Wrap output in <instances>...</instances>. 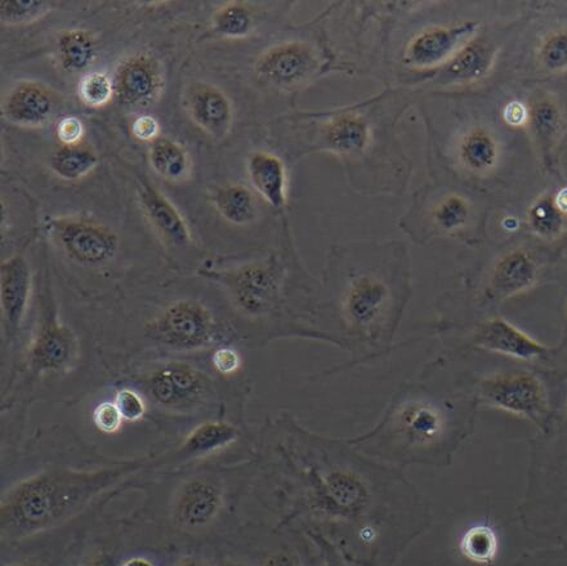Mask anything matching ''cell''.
I'll use <instances>...</instances> for the list:
<instances>
[{
	"mask_svg": "<svg viewBox=\"0 0 567 566\" xmlns=\"http://www.w3.org/2000/svg\"><path fill=\"white\" fill-rule=\"evenodd\" d=\"M476 28L475 22H466L424 29L409 41L404 62L416 70L446 65L471 41Z\"/></svg>",
	"mask_w": 567,
	"mask_h": 566,
	"instance_id": "5bb4252c",
	"label": "cell"
},
{
	"mask_svg": "<svg viewBox=\"0 0 567 566\" xmlns=\"http://www.w3.org/2000/svg\"><path fill=\"white\" fill-rule=\"evenodd\" d=\"M145 333L161 348L176 352L200 351L223 343L215 312L194 298H179L157 310L146 321Z\"/></svg>",
	"mask_w": 567,
	"mask_h": 566,
	"instance_id": "3957f363",
	"label": "cell"
},
{
	"mask_svg": "<svg viewBox=\"0 0 567 566\" xmlns=\"http://www.w3.org/2000/svg\"><path fill=\"white\" fill-rule=\"evenodd\" d=\"M51 11V3L41 0H2L0 21L7 27L25 25L38 21Z\"/></svg>",
	"mask_w": 567,
	"mask_h": 566,
	"instance_id": "d590c367",
	"label": "cell"
},
{
	"mask_svg": "<svg viewBox=\"0 0 567 566\" xmlns=\"http://www.w3.org/2000/svg\"><path fill=\"white\" fill-rule=\"evenodd\" d=\"M241 357L238 350L230 346H219L212 353V366L215 371L223 375H233L240 371Z\"/></svg>",
	"mask_w": 567,
	"mask_h": 566,
	"instance_id": "7bdbcfd3",
	"label": "cell"
},
{
	"mask_svg": "<svg viewBox=\"0 0 567 566\" xmlns=\"http://www.w3.org/2000/svg\"><path fill=\"white\" fill-rule=\"evenodd\" d=\"M529 225L539 238L553 240L560 237L564 230V216L553 199L542 198L529 210Z\"/></svg>",
	"mask_w": 567,
	"mask_h": 566,
	"instance_id": "e575fe53",
	"label": "cell"
},
{
	"mask_svg": "<svg viewBox=\"0 0 567 566\" xmlns=\"http://www.w3.org/2000/svg\"><path fill=\"white\" fill-rule=\"evenodd\" d=\"M50 168L59 178L76 183L97 168L99 155L84 144L60 146L50 158Z\"/></svg>",
	"mask_w": 567,
	"mask_h": 566,
	"instance_id": "f1b7e54d",
	"label": "cell"
},
{
	"mask_svg": "<svg viewBox=\"0 0 567 566\" xmlns=\"http://www.w3.org/2000/svg\"><path fill=\"white\" fill-rule=\"evenodd\" d=\"M225 507V490L217 477L195 475L176 487L171 501V521L185 533H200L215 524Z\"/></svg>",
	"mask_w": 567,
	"mask_h": 566,
	"instance_id": "9c48e42d",
	"label": "cell"
},
{
	"mask_svg": "<svg viewBox=\"0 0 567 566\" xmlns=\"http://www.w3.org/2000/svg\"><path fill=\"white\" fill-rule=\"evenodd\" d=\"M503 229L507 231H516L519 227V222L516 217L508 216L503 219Z\"/></svg>",
	"mask_w": 567,
	"mask_h": 566,
	"instance_id": "816d5d0a",
	"label": "cell"
},
{
	"mask_svg": "<svg viewBox=\"0 0 567 566\" xmlns=\"http://www.w3.org/2000/svg\"><path fill=\"white\" fill-rule=\"evenodd\" d=\"M124 422L123 415L114 403V400H112V402L101 403L94 408V426L106 435L117 434V432L122 430Z\"/></svg>",
	"mask_w": 567,
	"mask_h": 566,
	"instance_id": "60d3db41",
	"label": "cell"
},
{
	"mask_svg": "<svg viewBox=\"0 0 567 566\" xmlns=\"http://www.w3.org/2000/svg\"><path fill=\"white\" fill-rule=\"evenodd\" d=\"M392 429L405 450L427 451L444 442L447 420L437 405L413 400L400 405L393 414Z\"/></svg>",
	"mask_w": 567,
	"mask_h": 566,
	"instance_id": "4fadbf2b",
	"label": "cell"
},
{
	"mask_svg": "<svg viewBox=\"0 0 567 566\" xmlns=\"http://www.w3.org/2000/svg\"><path fill=\"white\" fill-rule=\"evenodd\" d=\"M555 206L558 212L565 217L567 216V187L561 188L554 199Z\"/></svg>",
	"mask_w": 567,
	"mask_h": 566,
	"instance_id": "681fc988",
	"label": "cell"
},
{
	"mask_svg": "<svg viewBox=\"0 0 567 566\" xmlns=\"http://www.w3.org/2000/svg\"><path fill=\"white\" fill-rule=\"evenodd\" d=\"M247 173L251 187L269 204L281 210L288 203V173L286 164L270 152H255L247 161Z\"/></svg>",
	"mask_w": 567,
	"mask_h": 566,
	"instance_id": "7402d4cb",
	"label": "cell"
},
{
	"mask_svg": "<svg viewBox=\"0 0 567 566\" xmlns=\"http://www.w3.org/2000/svg\"><path fill=\"white\" fill-rule=\"evenodd\" d=\"M532 121L542 143L546 146L554 144L561 124L560 112L555 102L549 100L539 102L532 113Z\"/></svg>",
	"mask_w": 567,
	"mask_h": 566,
	"instance_id": "8d00e7d4",
	"label": "cell"
},
{
	"mask_svg": "<svg viewBox=\"0 0 567 566\" xmlns=\"http://www.w3.org/2000/svg\"><path fill=\"white\" fill-rule=\"evenodd\" d=\"M522 526L532 537L547 541L555 546H567V497Z\"/></svg>",
	"mask_w": 567,
	"mask_h": 566,
	"instance_id": "1f68e13d",
	"label": "cell"
},
{
	"mask_svg": "<svg viewBox=\"0 0 567 566\" xmlns=\"http://www.w3.org/2000/svg\"><path fill=\"white\" fill-rule=\"evenodd\" d=\"M501 547L499 534L491 524L470 526L462 534L458 548L461 555L477 566H491L498 557Z\"/></svg>",
	"mask_w": 567,
	"mask_h": 566,
	"instance_id": "f546056e",
	"label": "cell"
},
{
	"mask_svg": "<svg viewBox=\"0 0 567 566\" xmlns=\"http://www.w3.org/2000/svg\"><path fill=\"white\" fill-rule=\"evenodd\" d=\"M215 33L225 39H244L255 28V16L244 2H228L218 8L212 19Z\"/></svg>",
	"mask_w": 567,
	"mask_h": 566,
	"instance_id": "4dcf8cb0",
	"label": "cell"
},
{
	"mask_svg": "<svg viewBox=\"0 0 567 566\" xmlns=\"http://www.w3.org/2000/svg\"><path fill=\"white\" fill-rule=\"evenodd\" d=\"M471 215L470 202L458 194H452L441 199L433 208L432 222L440 231L455 234L470 224Z\"/></svg>",
	"mask_w": 567,
	"mask_h": 566,
	"instance_id": "d6a6232c",
	"label": "cell"
},
{
	"mask_svg": "<svg viewBox=\"0 0 567 566\" xmlns=\"http://www.w3.org/2000/svg\"><path fill=\"white\" fill-rule=\"evenodd\" d=\"M142 384L153 403L171 412L193 411L206 402L213 390L208 374L181 360L165 361L150 371Z\"/></svg>",
	"mask_w": 567,
	"mask_h": 566,
	"instance_id": "ba28073f",
	"label": "cell"
},
{
	"mask_svg": "<svg viewBox=\"0 0 567 566\" xmlns=\"http://www.w3.org/2000/svg\"><path fill=\"white\" fill-rule=\"evenodd\" d=\"M217 566H249V565L246 563L239 562V560L227 559V560L220 562Z\"/></svg>",
	"mask_w": 567,
	"mask_h": 566,
	"instance_id": "11a10c76",
	"label": "cell"
},
{
	"mask_svg": "<svg viewBox=\"0 0 567 566\" xmlns=\"http://www.w3.org/2000/svg\"><path fill=\"white\" fill-rule=\"evenodd\" d=\"M78 96L85 106H107L115 99L113 78L104 72L85 73L78 84Z\"/></svg>",
	"mask_w": 567,
	"mask_h": 566,
	"instance_id": "836d02e7",
	"label": "cell"
},
{
	"mask_svg": "<svg viewBox=\"0 0 567 566\" xmlns=\"http://www.w3.org/2000/svg\"><path fill=\"white\" fill-rule=\"evenodd\" d=\"M539 60L548 72L561 73L567 69V33L558 31L543 42Z\"/></svg>",
	"mask_w": 567,
	"mask_h": 566,
	"instance_id": "74e56055",
	"label": "cell"
},
{
	"mask_svg": "<svg viewBox=\"0 0 567 566\" xmlns=\"http://www.w3.org/2000/svg\"><path fill=\"white\" fill-rule=\"evenodd\" d=\"M511 566H567V546H555L523 554Z\"/></svg>",
	"mask_w": 567,
	"mask_h": 566,
	"instance_id": "ab89813d",
	"label": "cell"
},
{
	"mask_svg": "<svg viewBox=\"0 0 567 566\" xmlns=\"http://www.w3.org/2000/svg\"><path fill=\"white\" fill-rule=\"evenodd\" d=\"M144 466V461L96 470L52 466L22 478L0 502V536L16 542L58 528Z\"/></svg>",
	"mask_w": 567,
	"mask_h": 566,
	"instance_id": "6da1fadb",
	"label": "cell"
},
{
	"mask_svg": "<svg viewBox=\"0 0 567 566\" xmlns=\"http://www.w3.org/2000/svg\"><path fill=\"white\" fill-rule=\"evenodd\" d=\"M258 80L280 91L310 82L320 70L317 50L303 41H286L267 49L256 62Z\"/></svg>",
	"mask_w": 567,
	"mask_h": 566,
	"instance_id": "30bf717a",
	"label": "cell"
},
{
	"mask_svg": "<svg viewBox=\"0 0 567 566\" xmlns=\"http://www.w3.org/2000/svg\"><path fill=\"white\" fill-rule=\"evenodd\" d=\"M33 275L25 256L19 254L8 257L0 266V308H2V329L4 350H11L18 343L23 323L28 318Z\"/></svg>",
	"mask_w": 567,
	"mask_h": 566,
	"instance_id": "7c38bea8",
	"label": "cell"
},
{
	"mask_svg": "<svg viewBox=\"0 0 567 566\" xmlns=\"http://www.w3.org/2000/svg\"><path fill=\"white\" fill-rule=\"evenodd\" d=\"M320 141L329 153L357 158L372 143V125L365 115L358 112L338 113L322 124Z\"/></svg>",
	"mask_w": 567,
	"mask_h": 566,
	"instance_id": "ffe728a7",
	"label": "cell"
},
{
	"mask_svg": "<svg viewBox=\"0 0 567 566\" xmlns=\"http://www.w3.org/2000/svg\"><path fill=\"white\" fill-rule=\"evenodd\" d=\"M185 109L196 127L213 140H224L233 128L231 100L215 84L195 82L188 85Z\"/></svg>",
	"mask_w": 567,
	"mask_h": 566,
	"instance_id": "e0dca14e",
	"label": "cell"
},
{
	"mask_svg": "<svg viewBox=\"0 0 567 566\" xmlns=\"http://www.w3.org/2000/svg\"><path fill=\"white\" fill-rule=\"evenodd\" d=\"M58 105L56 94L49 86L21 81L4 93L2 115L16 127L41 128L51 122Z\"/></svg>",
	"mask_w": 567,
	"mask_h": 566,
	"instance_id": "2e32d148",
	"label": "cell"
},
{
	"mask_svg": "<svg viewBox=\"0 0 567 566\" xmlns=\"http://www.w3.org/2000/svg\"><path fill=\"white\" fill-rule=\"evenodd\" d=\"M115 100L127 109H147L161 101L165 78L161 61L153 53L137 51L117 64L114 76Z\"/></svg>",
	"mask_w": 567,
	"mask_h": 566,
	"instance_id": "8fae6325",
	"label": "cell"
},
{
	"mask_svg": "<svg viewBox=\"0 0 567 566\" xmlns=\"http://www.w3.org/2000/svg\"><path fill=\"white\" fill-rule=\"evenodd\" d=\"M173 566H210L209 563L196 556H184Z\"/></svg>",
	"mask_w": 567,
	"mask_h": 566,
	"instance_id": "f907efd6",
	"label": "cell"
},
{
	"mask_svg": "<svg viewBox=\"0 0 567 566\" xmlns=\"http://www.w3.org/2000/svg\"><path fill=\"white\" fill-rule=\"evenodd\" d=\"M538 269L533 257L523 249L508 251L494 266L487 296L493 301L523 295L537 282Z\"/></svg>",
	"mask_w": 567,
	"mask_h": 566,
	"instance_id": "44dd1931",
	"label": "cell"
},
{
	"mask_svg": "<svg viewBox=\"0 0 567 566\" xmlns=\"http://www.w3.org/2000/svg\"><path fill=\"white\" fill-rule=\"evenodd\" d=\"M82 566H116V563L104 553L96 554L84 562Z\"/></svg>",
	"mask_w": 567,
	"mask_h": 566,
	"instance_id": "c3c4849f",
	"label": "cell"
},
{
	"mask_svg": "<svg viewBox=\"0 0 567 566\" xmlns=\"http://www.w3.org/2000/svg\"><path fill=\"white\" fill-rule=\"evenodd\" d=\"M213 203L218 215L234 226H248L258 217V204L254 192L241 184H228L217 188Z\"/></svg>",
	"mask_w": 567,
	"mask_h": 566,
	"instance_id": "83f0119b",
	"label": "cell"
},
{
	"mask_svg": "<svg viewBox=\"0 0 567 566\" xmlns=\"http://www.w3.org/2000/svg\"><path fill=\"white\" fill-rule=\"evenodd\" d=\"M262 566H302V563L298 555L281 549L267 556Z\"/></svg>",
	"mask_w": 567,
	"mask_h": 566,
	"instance_id": "7dc6e473",
	"label": "cell"
},
{
	"mask_svg": "<svg viewBox=\"0 0 567 566\" xmlns=\"http://www.w3.org/2000/svg\"><path fill=\"white\" fill-rule=\"evenodd\" d=\"M44 227L62 255L79 266H104L113 261L121 248L120 235L113 227L91 217H50Z\"/></svg>",
	"mask_w": 567,
	"mask_h": 566,
	"instance_id": "8992f818",
	"label": "cell"
},
{
	"mask_svg": "<svg viewBox=\"0 0 567 566\" xmlns=\"http://www.w3.org/2000/svg\"><path fill=\"white\" fill-rule=\"evenodd\" d=\"M138 204L157 238L171 248H186L193 243L190 227L167 196L147 184L138 188Z\"/></svg>",
	"mask_w": 567,
	"mask_h": 566,
	"instance_id": "ac0fdd59",
	"label": "cell"
},
{
	"mask_svg": "<svg viewBox=\"0 0 567 566\" xmlns=\"http://www.w3.org/2000/svg\"><path fill=\"white\" fill-rule=\"evenodd\" d=\"M81 353V343L73 329L61 319L50 292L41 296L37 326L25 353L30 380L70 371Z\"/></svg>",
	"mask_w": 567,
	"mask_h": 566,
	"instance_id": "5b68a950",
	"label": "cell"
},
{
	"mask_svg": "<svg viewBox=\"0 0 567 566\" xmlns=\"http://www.w3.org/2000/svg\"><path fill=\"white\" fill-rule=\"evenodd\" d=\"M84 136V123L79 117L65 116L58 123L56 137L61 146L81 145Z\"/></svg>",
	"mask_w": 567,
	"mask_h": 566,
	"instance_id": "ee69618b",
	"label": "cell"
},
{
	"mask_svg": "<svg viewBox=\"0 0 567 566\" xmlns=\"http://www.w3.org/2000/svg\"><path fill=\"white\" fill-rule=\"evenodd\" d=\"M475 342L478 348L515 360L539 359L549 350L524 330L502 318H493L478 328Z\"/></svg>",
	"mask_w": 567,
	"mask_h": 566,
	"instance_id": "d6986e66",
	"label": "cell"
},
{
	"mask_svg": "<svg viewBox=\"0 0 567 566\" xmlns=\"http://www.w3.org/2000/svg\"><path fill=\"white\" fill-rule=\"evenodd\" d=\"M150 167L161 178L172 184H183L190 178L193 161L178 141L162 136L148 146Z\"/></svg>",
	"mask_w": 567,
	"mask_h": 566,
	"instance_id": "484cf974",
	"label": "cell"
},
{
	"mask_svg": "<svg viewBox=\"0 0 567 566\" xmlns=\"http://www.w3.org/2000/svg\"><path fill=\"white\" fill-rule=\"evenodd\" d=\"M56 56L66 73H85L97 58V43L90 31L69 29L56 38Z\"/></svg>",
	"mask_w": 567,
	"mask_h": 566,
	"instance_id": "4316f807",
	"label": "cell"
},
{
	"mask_svg": "<svg viewBox=\"0 0 567 566\" xmlns=\"http://www.w3.org/2000/svg\"><path fill=\"white\" fill-rule=\"evenodd\" d=\"M240 431L234 423L215 420L202 422L188 432L177 446L176 455L179 459H203L227 450L238 442Z\"/></svg>",
	"mask_w": 567,
	"mask_h": 566,
	"instance_id": "603a6c76",
	"label": "cell"
},
{
	"mask_svg": "<svg viewBox=\"0 0 567 566\" xmlns=\"http://www.w3.org/2000/svg\"><path fill=\"white\" fill-rule=\"evenodd\" d=\"M7 566H44L42 563L35 562V560H21L16 562Z\"/></svg>",
	"mask_w": 567,
	"mask_h": 566,
	"instance_id": "db71d44e",
	"label": "cell"
},
{
	"mask_svg": "<svg viewBox=\"0 0 567 566\" xmlns=\"http://www.w3.org/2000/svg\"><path fill=\"white\" fill-rule=\"evenodd\" d=\"M566 415H567V404H566Z\"/></svg>",
	"mask_w": 567,
	"mask_h": 566,
	"instance_id": "9f6ffc18",
	"label": "cell"
},
{
	"mask_svg": "<svg viewBox=\"0 0 567 566\" xmlns=\"http://www.w3.org/2000/svg\"><path fill=\"white\" fill-rule=\"evenodd\" d=\"M390 301L388 285L375 275L362 274L346 289L342 301L344 320L359 332H370L381 323Z\"/></svg>",
	"mask_w": 567,
	"mask_h": 566,
	"instance_id": "9a60e30c",
	"label": "cell"
},
{
	"mask_svg": "<svg viewBox=\"0 0 567 566\" xmlns=\"http://www.w3.org/2000/svg\"><path fill=\"white\" fill-rule=\"evenodd\" d=\"M456 156L472 175L485 176L498 165L501 146L492 132L483 127L471 128L461 137Z\"/></svg>",
	"mask_w": 567,
	"mask_h": 566,
	"instance_id": "d4e9b609",
	"label": "cell"
},
{
	"mask_svg": "<svg viewBox=\"0 0 567 566\" xmlns=\"http://www.w3.org/2000/svg\"><path fill=\"white\" fill-rule=\"evenodd\" d=\"M495 47L484 41H471L447 62L441 82L470 84L482 81L491 73L495 62Z\"/></svg>",
	"mask_w": 567,
	"mask_h": 566,
	"instance_id": "cb8c5ba5",
	"label": "cell"
},
{
	"mask_svg": "<svg viewBox=\"0 0 567 566\" xmlns=\"http://www.w3.org/2000/svg\"><path fill=\"white\" fill-rule=\"evenodd\" d=\"M311 510L321 522L352 526L361 546L372 547L380 539V528L369 521L373 494L361 475L344 467L310 471Z\"/></svg>",
	"mask_w": 567,
	"mask_h": 566,
	"instance_id": "7a4b0ae2",
	"label": "cell"
},
{
	"mask_svg": "<svg viewBox=\"0 0 567 566\" xmlns=\"http://www.w3.org/2000/svg\"><path fill=\"white\" fill-rule=\"evenodd\" d=\"M503 120L509 127L523 128L530 122L532 113L522 101H511L503 109Z\"/></svg>",
	"mask_w": 567,
	"mask_h": 566,
	"instance_id": "bcb514c9",
	"label": "cell"
},
{
	"mask_svg": "<svg viewBox=\"0 0 567 566\" xmlns=\"http://www.w3.org/2000/svg\"><path fill=\"white\" fill-rule=\"evenodd\" d=\"M206 277L223 286L247 317L264 318L278 308L286 267L280 258L270 256L230 270H210Z\"/></svg>",
	"mask_w": 567,
	"mask_h": 566,
	"instance_id": "277c9868",
	"label": "cell"
},
{
	"mask_svg": "<svg viewBox=\"0 0 567 566\" xmlns=\"http://www.w3.org/2000/svg\"><path fill=\"white\" fill-rule=\"evenodd\" d=\"M121 566H154V564L145 559V557H132V559H128Z\"/></svg>",
	"mask_w": 567,
	"mask_h": 566,
	"instance_id": "f5cc1de1",
	"label": "cell"
},
{
	"mask_svg": "<svg viewBox=\"0 0 567 566\" xmlns=\"http://www.w3.org/2000/svg\"><path fill=\"white\" fill-rule=\"evenodd\" d=\"M131 132L133 137L140 143L153 144L154 141L162 137V127L159 121L153 115L142 114L132 123Z\"/></svg>",
	"mask_w": 567,
	"mask_h": 566,
	"instance_id": "f6af8a7d",
	"label": "cell"
},
{
	"mask_svg": "<svg viewBox=\"0 0 567 566\" xmlns=\"http://www.w3.org/2000/svg\"><path fill=\"white\" fill-rule=\"evenodd\" d=\"M306 533L318 546L322 566H353L340 547L334 545L324 534L311 529H306Z\"/></svg>",
	"mask_w": 567,
	"mask_h": 566,
	"instance_id": "b9f144b4",
	"label": "cell"
},
{
	"mask_svg": "<svg viewBox=\"0 0 567 566\" xmlns=\"http://www.w3.org/2000/svg\"><path fill=\"white\" fill-rule=\"evenodd\" d=\"M113 400L125 422L135 423L145 419L147 402L142 392L132 388H122L116 390Z\"/></svg>",
	"mask_w": 567,
	"mask_h": 566,
	"instance_id": "f35d334b",
	"label": "cell"
},
{
	"mask_svg": "<svg viewBox=\"0 0 567 566\" xmlns=\"http://www.w3.org/2000/svg\"><path fill=\"white\" fill-rule=\"evenodd\" d=\"M478 392L487 405L548 431V397L538 377L525 372L493 374L480 383Z\"/></svg>",
	"mask_w": 567,
	"mask_h": 566,
	"instance_id": "52a82bcc",
	"label": "cell"
}]
</instances>
